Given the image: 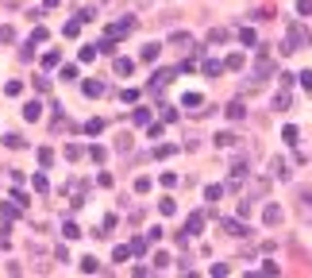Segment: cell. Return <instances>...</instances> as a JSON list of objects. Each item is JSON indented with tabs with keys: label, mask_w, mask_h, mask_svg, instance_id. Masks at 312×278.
Here are the masks:
<instances>
[{
	"label": "cell",
	"mask_w": 312,
	"mask_h": 278,
	"mask_svg": "<svg viewBox=\"0 0 312 278\" xmlns=\"http://www.w3.org/2000/svg\"><path fill=\"white\" fill-rule=\"evenodd\" d=\"M301 43H309V31H305L301 23H293V27L285 31V47H281V51H285V55H293V51H301Z\"/></svg>",
	"instance_id": "obj_1"
},
{
	"label": "cell",
	"mask_w": 312,
	"mask_h": 278,
	"mask_svg": "<svg viewBox=\"0 0 312 278\" xmlns=\"http://www.w3.org/2000/svg\"><path fill=\"white\" fill-rule=\"evenodd\" d=\"M297 213L312 224V189H301V193H297Z\"/></svg>",
	"instance_id": "obj_2"
},
{
	"label": "cell",
	"mask_w": 312,
	"mask_h": 278,
	"mask_svg": "<svg viewBox=\"0 0 312 278\" xmlns=\"http://www.w3.org/2000/svg\"><path fill=\"white\" fill-rule=\"evenodd\" d=\"M4 147H12V151H19V147H27V139H23L19 131H8V135H4Z\"/></svg>",
	"instance_id": "obj_3"
},
{
	"label": "cell",
	"mask_w": 312,
	"mask_h": 278,
	"mask_svg": "<svg viewBox=\"0 0 312 278\" xmlns=\"http://www.w3.org/2000/svg\"><path fill=\"white\" fill-rule=\"evenodd\" d=\"M262 221H266V224H277V221H281V205H266V209H262Z\"/></svg>",
	"instance_id": "obj_4"
},
{
	"label": "cell",
	"mask_w": 312,
	"mask_h": 278,
	"mask_svg": "<svg viewBox=\"0 0 312 278\" xmlns=\"http://www.w3.org/2000/svg\"><path fill=\"white\" fill-rule=\"evenodd\" d=\"M201 228H205V217H197V213H193V217L185 221V236H197Z\"/></svg>",
	"instance_id": "obj_5"
},
{
	"label": "cell",
	"mask_w": 312,
	"mask_h": 278,
	"mask_svg": "<svg viewBox=\"0 0 312 278\" xmlns=\"http://www.w3.org/2000/svg\"><path fill=\"white\" fill-rule=\"evenodd\" d=\"M23 116H27V120H39V116H43V105H39V101H27V105H23Z\"/></svg>",
	"instance_id": "obj_6"
},
{
	"label": "cell",
	"mask_w": 312,
	"mask_h": 278,
	"mask_svg": "<svg viewBox=\"0 0 312 278\" xmlns=\"http://www.w3.org/2000/svg\"><path fill=\"white\" fill-rule=\"evenodd\" d=\"M224 232H227V236H247V228L239 221H224Z\"/></svg>",
	"instance_id": "obj_7"
},
{
	"label": "cell",
	"mask_w": 312,
	"mask_h": 278,
	"mask_svg": "<svg viewBox=\"0 0 312 278\" xmlns=\"http://www.w3.org/2000/svg\"><path fill=\"white\" fill-rule=\"evenodd\" d=\"M81 271H85V275H101V263L89 255V259H81Z\"/></svg>",
	"instance_id": "obj_8"
},
{
	"label": "cell",
	"mask_w": 312,
	"mask_h": 278,
	"mask_svg": "<svg viewBox=\"0 0 312 278\" xmlns=\"http://www.w3.org/2000/svg\"><path fill=\"white\" fill-rule=\"evenodd\" d=\"M104 93V81H85V97H101Z\"/></svg>",
	"instance_id": "obj_9"
},
{
	"label": "cell",
	"mask_w": 312,
	"mask_h": 278,
	"mask_svg": "<svg viewBox=\"0 0 312 278\" xmlns=\"http://www.w3.org/2000/svg\"><path fill=\"white\" fill-rule=\"evenodd\" d=\"M85 131H89V135H101V131H104V120H101V116H93V120L85 124Z\"/></svg>",
	"instance_id": "obj_10"
},
{
	"label": "cell",
	"mask_w": 312,
	"mask_h": 278,
	"mask_svg": "<svg viewBox=\"0 0 312 278\" xmlns=\"http://www.w3.org/2000/svg\"><path fill=\"white\" fill-rule=\"evenodd\" d=\"M227 116H231V120H243V116H247V109H243V105H239V101H235V105H227Z\"/></svg>",
	"instance_id": "obj_11"
},
{
	"label": "cell",
	"mask_w": 312,
	"mask_h": 278,
	"mask_svg": "<svg viewBox=\"0 0 312 278\" xmlns=\"http://www.w3.org/2000/svg\"><path fill=\"white\" fill-rule=\"evenodd\" d=\"M239 39H243V47H255V43H259V35H255L251 27H243V31H239Z\"/></svg>",
	"instance_id": "obj_12"
},
{
	"label": "cell",
	"mask_w": 312,
	"mask_h": 278,
	"mask_svg": "<svg viewBox=\"0 0 312 278\" xmlns=\"http://www.w3.org/2000/svg\"><path fill=\"white\" fill-rule=\"evenodd\" d=\"M131 70H135L131 58H116V74H131Z\"/></svg>",
	"instance_id": "obj_13"
},
{
	"label": "cell",
	"mask_w": 312,
	"mask_h": 278,
	"mask_svg": "<svg viewBox=\"0 0 312 278\" xmlns=\"http://www.w3.org/2000/svg\"><path fill=\"white\" fill-rule=\"evenodd\" d=\"M216 147H235V135H231V131H220V135H216Z\"/></svg>",
	"instance_id": "obj_14"
},
{
	"label": "cell",
	"mask_w": 312,
	"mask_h": 278,
	"mask_svg": "<svg viewBox=\"0 0 312 278\" xmlns=\"http://www.w3.org/2000/svg\"><path fill=\"white\" fill-rule=\"evenodd\" d=\"M31 185H35L39 193H47V189H51V182H47V174H35V178H31Z\"/></svg>",
	"instance_id": "obj_15"
},
{
	"label": "cell",
	"mask_w": 312,
	"mask_h": 278,
	"mask_svg": "<svg viewBox=\"0 0 312 278\" xmlns=\"http://www.w3.org/2000/svg\"><path fill=\"white\" fill-rule=\"evenodd\" d=\"M158 213H162V217H173V213H177V205L166 197V201H158Z\"/></svg>",
	"instance_id": "obj_16"
},
{
	"label": "cell",
	"mask_w": 312,
	"mask_h": 278,
	"mask_svg": "<svg viewBox=\"0 0 312 278\" xmlns=\"http://www.w3.org/2000/svg\"><path fill=\"white\" fill-rule=\"evenodd\" d=\"M62 236H66V240H81V228H77V224L69 221L66 228H62Z\"/></svg>",
	"instance_id": "obj_17"
},
{
	"label": "cell",
	"mask_w": 312,
	"mask_h": 278,
	"mask_svg": "<svg viewBox=\"0 0 312 278\" xmlns=\"http://www.w3.org/2000/svg\"><path fill=\"white\" fill-rule=\"evenodd\" d=\"M158 58V43H147V47H143V62H155Z\"/></svg>",
	"instance_id": "obj_18"
},
{
	"label": "cell",
	"mask_w": 312,
	"mask_h": 278,
	"mask_svg": "<svg viewBox=\"0 0 312 278\" xmlns=\"http://www.w3.org/2000/svg\"><path fill=\"white\" fill-rule=\"evenodd\" d=\"M39 43H47V27H35L31 31V47H39Z\"/></svg>",
	"instance_id": "obj_19"
},
{
	"label": "cell",
	"mask_w": 312,
	"mask_h": 278,
	"mask_svg": "<svg viewBox=\"0 0 312 278\" xmlns=\"http://www.w3.org/2000/svg\"><path fill=\"white\" fill-rule=\"evenodd\" d=\"M81 155H85V147H77V143H69V147H66V159H69V163H73V159H81Z\"/></svg>",
	"instance_id": "obj_20"
},
{
	"label": "cell",
	"mask_w": 312,
	"mask_h": 278,
	"mask_svg": "<svg viewBox=\"0 0 312 278\" xmlns=\"http://www.w3.org/2000/svg\"><path fill=\"white\" fill-rule=\"evenodd\" d=\"M39 163H43V167H51V163H54V151H51V147H39Z\"/></svg>",
	"instance_id": "obj_21"
},
{
	"label": "cell",
	"mask_w": 312,
	"mask_h": 278,
	"mask_svg": "<svg viewBox=\"0 0 312 278\" xmlns=\"http://www.w3.org/2000/svg\"><path fill=\"white\" fill-rule=\"evenodd\" d=\"M58 58H62V55H58V51H47V55H43V66L51 70V66H58Z\"/></svg>",
	"instance_id": "obj_22"
},
{
	"label": "cell",
	"mask_w": 312,
	"mask_h": 278,
	"mask_svg": "<svg viewBox=\"0 0 312 278\" xmlns=\"http://www.w3.org/2000/svg\"><path fill=\"white\" fill-rule=\"evenodd\" d=\"M185 109L197 112V109H201V97H197V93H189V97H185Z\"/></svg>",
	"instance_id": "obj_23"
},
{
	"label": "cell",
	"mask_w": 312,
	"mask_h": 278,
	"mask_svg": "<svg viewBox=\"0 0 312 278\" xmlns=\"http://www.w3.org/2000/svg\"><path fill=\"white\" fill-rule=\"evenodd\" d=\"M205 197H208V201H220V197H224V189H220V185H208Z\"/></svg>",
	"instance_id": "obj_24"
},
{
	"label": "cell",
	"mask_w": 312,
	"mask_h": 278,
	"mask_svg": "<svg viewBox=\"0 0 312 278\" xmlns=\"http://www.w3.org/2000/svg\"><path fill=\"white\" fill-rule=\"evenodd\" d=\"M66 35H69V39H77V35H81V19H77V23H66Z\"/></svg>",
	"instance_id": "obj_25"
},
{
	"label": "cell",
	"mask_w": 312,
	"mask_h": 278,
	"mask_svg": "<svg viewBox=\"0 0 312 278\" xmlns=\"http://www.w3.org/2000/svg\"><path fill=\"white\" fill-rule=\"evenodd\" d=\"M147 251V240H131V255H143Z\"/></svg>",
	"instance_id": "obj_26"
},
{
	"label": "cell",
	"mask_w": 312,
	"mask_h": 278,
	"mask_svg": "<svg viewBox=\"0 0 312 278\" xmlns=\"http://www.w3.org/2000/svg\"><path fill=\"white\" fill-rule=\"evenodd\" d=\"M131 120H135V124H147L151 116H147V109H135V112H131Z\"/></svg>",
	"instance_id": "obj_27"
},
{
	"label": "cell",
	"mask_w": 312,
	"mask_h": 278,
	"mask_svg": "<svg viewBox=\"0 0 312 278\" xmlns=\"http://www.w3.org/2000/svg\"><path fill=\"white\" fill-rule=\"evenodd\" d=\"M270 167H274V174H277V178H285V159H274Z\"/></svg>",
	"instance_id": "obj_28"
},
{
	"label": "cell",
	"mask_w": 312,
	"mask_h": 278,
	"mask_svg": "<svg viewBox=\"0 0 312 278\" xmlns=\"http://www.w3.org/2000/svg\"><path fill=\"white\" fill-rule=\"evenodd\" d=\"M297 12H301V16H312V0H297Z\"/></svg>",
	"instance_id": "obj_29"
},
{
	"label": "cell",
	"mask_w": 312,
	"mask_h": 278,
	"mask_svg": "<svg viewBox=\"0 0 312 278\" xmlns=\"http://www.w3.org/2000/svg\"><path fill=\"white\" fill-rule=\"evenodd\" d=\"M12 39H16V31L12 27H0V43H12Z\"/></svg>",
	"instance_id": "obj_30"
},
{
	"label": "cell",
	"mask_w": 312,
	"mask_h": 278,
	"mask_svg": "<svg viewBox=\"0 0 312 278\" xmlns=\"http://www.w3.org/2000/svg\"><path fill=\"white\" fill-rule=\"evenodd\" d=\"M301 85H305V89H312V70H305V74H301Z\"/></svg>",
	"instance_id": "obj_31"
}]
</instances>
